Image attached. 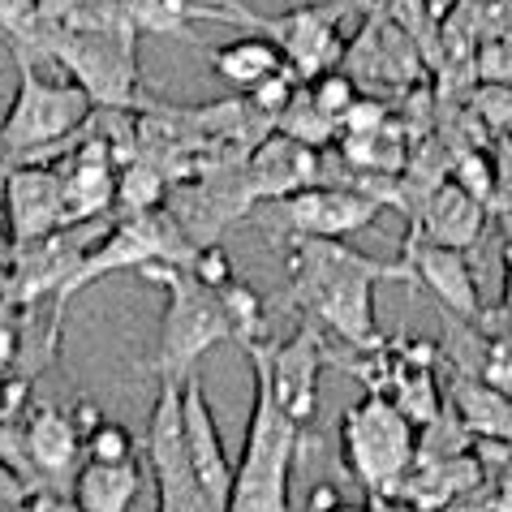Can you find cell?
Listing matches in <instances>:
<instances>
[{"mask_svg":"<svg viewBox=\"0 0 512 512\" xmlns=\"http://www.w3.org/2000/svg\"><path fill=\"white\" fill-rule=\"evenodd\" d=\"M284 267H289V306L306 310L319 327L336 332L358 353L383 345L375 327V289L383 280L409 284V267L401 259H371L345 237L289 233Z\"/></svg>","mask_w":512,"mask_h":512,"instance_id":"1","label":"cell"},{"mask_svg":"<svg viewBox=\"0 0 512 512\" xmlns=\"http://www.w3.org/2000/svg\"><path fill=\"white\" fill-rule=\"evenodd\" d=\"M22 512H82L78 500H65L61 491H31V500L22 504Z\"/></svg>","mask_w":512,"mask_h":512,"instance_id":"29","label":"cell"},{"mask_svg":"<svg viewBox=\"0 0 512 512\" xmlns=\"http://www.w3.org/2000/svg\"><path fill=\"white\" fill-rule=\"evenodd\" d=\"M504 306H512V241L504 246Z\"/></svg>","mask_w":512,"mask_h":512,"instance_id":"33","label":"cell"},{"mask_svg":"<svg viewBox=\"0 0 512 512\" xmlns=\"http://www.w3.org/2000/svg\"><path fill=\"white\" fill-rule=\"evenodd\" d=\"M69 418H74V426H78V435H82V439H87V435L95 431V426H99V422H104V409H95V405L87 401V396H78V401H74V409H69Z\"/></svg>","mask_w":512,"mask_h":512,"instance_id":"30","label":"cell"},{"mask_svg":"<svg viewBox=\"0 0 512 512\" xmlns=\"http://www.w3.org/2000/svg\"><path fill=\"white\" fill-rule=\"evenodd\" d=\"M323 366H332V353H327L323 327L315 319H306L289 340H284V345H272V340H267V375H272V396H276V405L297 426H310V422H315V414H319Z\"/></svg>","mask_w":512,"mask_h":512,"instance_id":"8","label":"cell"},{"mask_svg":"<svg viewBox=\"0 0 512 512\" xmlns=\"http://www.w3.org/2000/svg\"><path fill=\"white\" fill-rule=\"evenodd\" d=\"M5 207H9V164L0 160V220H5Z\"/></svg>","mask_w":512,"mask_h":512,"instance_id":"34","label":"cell"},{"mask_svg":"<svg viewBox=\"0 0 512 512\" xmlns=\"http://www.w3.org/2000/svg\"><path fill=\"white\" fill-rule=\"evenodd\" d=\"M9 233L18 246L65 229V181L52 164H9Z\"/></svg>","mask_w":512,"mask_h":512,"instance_id":"13","label":"cell"},{"mask_svg":"<svg viewBox=\"0 0 512 512\" xmlns=\"http://www.w3.org/2000/svg\"><path fill=\"white\" fill-rule=\"evenodd\" d=\"M401 263L409 267V284L422 293H431V302L439 310H448V315H457V319H469V323L482 315L478 280H474V267H469L465 250L439 246V241H426L422 233L409 229L405 246H401Z\"/></svg>","mask_w":512,"mask_h":512,"instance_id":"9","label":"cell"},{"mask_svg":"<svg viewBox=\"0 0 512 512\" xmlns=\"http://www.w3.org/2000/svg\"><path fill=\"white\" fill-rule=\"evenodd\" d=\"M345 74L358 82H383V87H418L422 74H426V61L418 44L409 39L401 26H396L388 13H371L362 18V31L358 39L345 48Z\"/></svg>","mask_w":512,"mask_h":512,"instance_id":"10","label":"cell"},{"mask_svg":"<svg viewBox=\"0 0 512 512\" xmlns=\"http://www.w3.org/2000/svg\"><path fill=\"white\" fill-rule=\"evenodd\" d=\"M345 13H353L349 0H323V5L297 0L289 13H276V18L263 22V35L280 48L284 65H293L297 78L310 82L345 61L349 44H345V35H340Z\"/></svg>","mask_w":512,"mask_h":512,"instance_id":"7","label":"cell"},{"mask_svg":"<svg viewBox=\"0 0 512 512\" xmlns=\"http://www.w3.org/2000/svg\"><path fill=\"white\" fill-rule=\"evenodd\" d=\"M487 336V332H482ZM478 375L495 383V388L512 392V336H487V349H482V362H478Z\"/></svg>","mask_w":512,"mask_h":512,"instance_id":"28","label":"cell"},{"mask_svg":"<svg viewBox=\"0 0 512 512\" xmlns=\"http://www.w3.org/2000/svg\"><path fill=\"white\" fill-rule=\"evenodd\" d=\"M26 457H31V474L44 482L65 478L82 457V435L69 409L56 405H35L26 414Z\"/></svg>","mask_w":512,"mask_h":512,"instance_id":"17","label":"cell"},{"mask_svg":"<svg viewBox=\"0 0 512 512\" xmlns=\"http://www.w3.org/2000/svg\"><path fill=\"white\" fill-rule=\"evenodd\" d=\"M448 405L457 422L469 431V439H487V444H512V392L495 388L482 375H461L448 388Z\"/></svg>","mask_w":512,"mask_h":512,"instance_id":"18","label":"cell"},{"mask_svg":"<svg viewBox=\"0 0 512 512\" xmlns=\"http://www.w3.org/2000/svg\"><path fill=\"white\" fill-rule=\"evenodd\" d=\"M452 181L491 207V198H495V155L487 147H465L457 155V164H452Z\"/></svg>","mask_w":512,"mask_h":512,"instance_id":"25","label":"cell"},{"mask_svg":"<svg viewBox=\"0 0 512 512\" xmlns=\"http://www.w3.org/2000/svg\"><path fill=\"white\" fill-rule=\"evenodd\" d=\"M323 181V155L306 142H297L289 134L272 130L259 147L246 155V186L254 194V203H280Z\"/></svg>","mask_w":512,"mask_h":512,"instance_id":"14","label":"cell"},{"mask_svg":"<svg viewBox=\"0 0 512 512\" xmlns=\"http://www.w3.org/2000/svg\"><path fill=\"white\" fill-rule=\"evenodd\" d=\"M142 276L164 289V319H160V340H155V358L147 362V371L160 379H190L198 358L207 349L233 340V323L224 310L220 293L207 289L190 267L173 263H147Z\"/></svg>","mask_w":512,"mask_h":512,"instance_id":"4","label":"cell"},{"mask_svg":"<svg viewBox=\"0 0 512 512\" xmlns=\"http://www.w3.org/2000/svg\"><path fill=\"white\" fill-rule=\"evenodd\" d=\"M117 203L134 216H147V211H160L168 203V181L151 160H134L117 173Z\"/></svg>","mask_w":512,"mask_h":512,"instance_id":"22","label":"cell"},{"mask_svg":"<svg viewBox=\"0 0 512 512\" xmlns=\"http://www.w3.org/2000/svg\"><path fill=\"white\" fill-rule=\"evenodd\" d=\"M134 435H130V426H121V422H99L95 431L82 439V452H87V461H104V465H117V461H134Z\"/></svg>","mask_w":512,"mask_h":512,"instance_id":"26","label":"cell"},{"mask_svg":"<svg viewBox=\"0 0 512 512\" xmlns=\"http://www.w3.org/2000/svg\"><path fill=\"white\" fill-rule=\"evenodd\" d=\"M220 302L229 310V323H233V340L241 349H254V345H267V302L259 297V289L246 280H233L220 289Z\"/></svg>","mask_w":512,"mask_h":512,"instance_id":"21","label":"cell"},{"mask_svg":"<svg viewBox=\"0 0 512 512\" xmlns=\"http://www.w3.org/2000/svg\"><path fill=\"white\" fill-rule=\"evenodd\" d=\"M142 491V465L134 461H87L74 478V500L82 512H130Z\"/></svg>","mask_w":512,"mask_h":512,"instance_id":"19","label":"cell"},{"mask_svg":"<svg viewBox=\"0 0 512 512\" xmlns=\"http://www.w3.org/2000/svg\"><path fill=\"white\" fill-rule=\"evenodd\" d=\"M426 5H431V13H435V18H439V22H444V18H448V13H452V9H457V5H461V0H426Z\"/></svg>","mask_w":512,"mask_h":512,"instance_id":"35","label":"cell"},{"mask_svg":"<svg viewBox=\"0 0 512 512\" xmlns=\"http://www.w3.org/2000/svg\"><path fill=\"white\" fill-rule=\"evenodd\" d=\"M181 418H186V444H190L194 474L207 487L211 500L224 508V504H229V491H233V469L237 465L229 461V448H224L220 422H216V414H211V401L203 392V379H198V371L181 383Z\"/></svg>","mask_w":512,"mask_h":512,"instance_id":"15","label":"cell"},{"mask_svg":"<svg viewBox=\"0 0 512 512\" xmlns=\"http://www.w3.org/2000/svg\"><path fill=\"white\" fill-rule=\"evenodd\" d=\"M414 233H422L426 241H439V246L452 250H474L482 241V229H487V203L474 198L469 190H461L457 181H444L426 194V203L418 211V220L409 224Z\"/></svg>","mask_w":512,"mask_h":512,"instance_id":"16","label":"cell"},{"mask_svg":"<svg viewBox=\"0 0 512 512\" xmlns=\"http://www.w3.org/2000/svg\"><path fill=\"white\" fill-rule=\"evenodd\" d=\"M190 272H194L198 280H203L207 289H216V293L224 289V284H233V280L241 276L237 267H233V259H229V250H224L220 241H211V246H198V250H194Z\"/></svg>","mask_w":512,"mask_h":512,"instance_id":"27","label":"cell"},{"mask_svg":"<svg viewBox=\"0 0 512 512\" xmlns=\"http://www.w3.org/2000/svg\"><path fill=\"white\" fill-rule=\"evenodd\" d=\"M280 224L289 233H306V237H353L366 233L379 220L383 203L353 186H310L293 198H280Z\"/></svg>","mask_w":512,"mask_h":512,"instance_id":"11","label":"cell"},{"mask_svg":"<svg viewBox=\"0 0 512 512\" xmlns=\"http://www.w3.org/2000/svg\"><path fill=\"white\" fill-rule=\"evenodd\" d=\"M315 512H371V508H366V504H345V500H336V504L315 508Z\"/></svg>","mask_w":512,"mask_h":512,"instance_id":"36","label":"cell"},{"mask_svg":"<svg viewBox=\"0 0 512 512\" xmlns=\"http://www.w3.org/2000/svg\"><path fill=\"white\" fill-rule=\"evenodd\" d=\"M495 39H500V44H508V48H512V13H508V18H504L500 26H495Z\"/></svg>","mask_w":512,"mask_h":512,"instance_id":"37","label":"cell"},{"mask_svg":"<svg viewBox=\"0 0 512 512\" xmlns=\"http://www.w3.org/2000/svg\"><path fill=\"white\" fill-rule=\"evenodd\" d=\"M349 9L358 13V18H371V13H383V9H388V0H349Z\"/></svg>","mask_w":512,"mask_h":512,"instance_id":"32","label":"cell"},{"mask_svg":"<svg viewBox=\"0 0 512 512\" xmlns=\"http://www.w3.org/2000/svg\"><path fill=\"white\" fill-rule=\"evenodd\" d=\"M336 435H340V452H345L349 474L375 495L396 491L409 478V469L418 465L414 422L383 392H366L358 405L345 409Z\"/></svg>","mask_w":512,"mask_h":512,"instance_id":"5","label":"cell"},{"mask_svg":"<svg viewBox=\"0 0 512 512\" xmlns=\"http://www.w3.org/2000/svg\"><path fill=\"white\" fill-rule=\"evenodd\" d=\"M138 31H69L56 26L52 31V61L74 69V82L91 95L99 108H134L142 91L138 74V52H134Z\"/></svg>","mask_w":512,"mask_h":512,"instance_id":"6","label":"cell"},{"mask_svg":"<svg viewBox=\"0 0 512 512\" xmlns=\"http://www.w3.org/2000/svg\"><path fill=\"white\" fill-rule=\"evenodd\" d=\"M254 366V401L246 422V444L233 469V491L224 512H293V465L306 444V426H297L272 396V375H267V345L246 349Z\"/></svg>","mask_w":512,"mask_h":512,"instance_id":"2","label":"cell"},{"mask_svg":"<svg viewBox=\"0 0 512 512\" xmlns=\"http://www.w3.org/2000/svg\"><path fill=\"white\" fill-rule=\"evenodd\" d=\"M306 95L315 99V108L323 112V117H332L340 125V121H345V112L362 99V87L345 74V69H327V74L306 82Z\"/></svg>","mask_w":512,"mask_h":512,"instance_id":"24","label":"cell"},{"mask_svg":"<svg viewBox=\"0 0 512 512\" xmlns=\"http://www.w3.org/2000/svg\"><path fill=\"white\" fill-rule=\"evenodd\" d=\"M13 254H18V241H13V233L5 229V224H0V267H9Z\"/></svg>","mask_w":512,"mask_h":512,"instance_id":"31","label":"cell"},{"mask_svg":"<svg viewBox=\"0 0 512 512\" xmlns=\"http://www.w3.org/2000/svg\"><path fill=\"white\" fill-rule=\"evenodd\" d=\"M56 173L65 181V229L99 220L117 203V147L112 138H87L65 155V164H56Z\"/></svg>","mask_w":512,"mask_h":512,"instance_id":"12","label":"cell"},{"mask_svg":"<svg viewBox=\"0 0 512 512\" xmlns=\"http://www.w3.org/2000/svg\"><path fill=\"white\" fill-rule=\"evenodd\" d=\"M276 130L297 138V142H306V147H315V151H323L332 138H340V125L315 108V99L306 95V82H302V91L293 95V104L276 117Z\"/></svg>","mask_w":512,"mask_h":512,"instance_id":"23","label":"cell"},{"mask_svg":"<svg viewBox=\"0 0 512 512\" xmlns=\"http://www.w3.org/2000/svg\"><path fill=\"white\" fill-rule=\"evenodd\" d=\"M280 65H284V56L263 31H241L229 44L211 48V69L241 95L254 91L263 78H272Z\"/></svg>","mask_w":512,"mask_h":512,"instance_id":"20","label":"cell"},{"mask_svg":"<svg viewBox=\"0 0 512 512\" xmlns=\"http://www.w3.org/2000/svg\"><path fill=\"white\" fill-rule=\"evenodd\" d=\"M91 95L78 82L44 78L31 56H18V91L0 121V160L5 164H44L65 151L82 125L91 121Z\"/></svg>","mask_w":512,"mask_h":512,"instance_id":"3","label":"cell"},{"mask_svg":"<svg viewBox=\"0 0 512 512\" xmlns=\"http://www.w3.org/2000/svg\"><path fill=\"white\" fill-rule=\"evenodd\" d=\"M0 383H5V379H0Z\"/></svg>","mask_w":512,"mask_h":512,"instance_id":"38","label":"cell"}]
</instances>
